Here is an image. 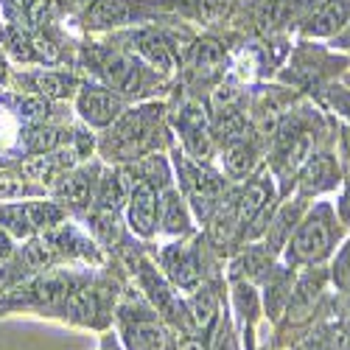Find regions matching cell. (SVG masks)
<instances>
[{
	"label": "cell",
	"instance_id": "6da1fadb",
	"mask_svg": "<svg viewBox=\"0 0 350 350\" xmlns=\"http://www.w3.org/2000/svg\"><path fill=\"white\" fill-rule=\"evenodd\" d=\"M336 244V219L331 205H317L288 239L286 258L288 264H319L331 255Z\"/></svg>",
	"mask_w": 350,
	"mask_h": 350
},
{
	"label": "cell",
	"instance_id": "7a4b0ae2",
	"mask_svg": "<svg viewBox=\"0 0 350 350\" xmlns=\"http://www.w3.org/2000/svg\"><path fill=\"white\" fill-rule=\"evenodd\" d=\"M157 118H160V109L154 107H146V109H137V112H129L124 118H118L104 140V154L115 160H132L143 154L154 143Z\"/></svg>",
	"mask_w": 350,
	"mask_h": 350
},
{
	"label": "cell",
	"instance_id": "3957f363",
	"mask_svg": "<svg viewBox=\"0 0 350 350\" xmlns=\"http://www.w3.org/2000/svg\"><path fill=\"white\" fill-rule=\"evenodd\" d=\"M177 168H180V180L183 188L193 205V213L199 219H211L216 208L221 205V180L219 174L202 168L199 163H191L185 154L177 152Z\"/></svg>",
	"mask_w": 350,
	"mask_h": 350
},
{
	"label": "cell",
	"instance_id": "277c9868",
	"mask_svg": "<svg viewBox=\"0 0 350 350\" xmlns=\"http://www.w3.org/2000/svg\"><path fill=\"white\" fill-rule=\"evenodd\" d=\"M232 205H236V216H239V224L244 227V232L258 236L260 232L258 221H264L272 208V180L260 177V180L247 183Z\"/></svg>",
	"mask_w": 350,
	"mask_h": 350
},
{
	"label": "cell",
	"instance_id": "5b68a950",
	"mask_svg": "<svg viewBox=\"0 0 350 350\" xmlns=\"http://www.w3.org/2000/svg\"><path fill=\"white\" fill-rule=\"evenodd\" d=\"M81 118L90 126H109L121 118L124 112V101L118 93L107 90V87H84L76 101Z\"/></svg>",
	"mask_w": 350,
	"mask_h": 350
},
{
	"label": "cell",
	"instance_id": "8992f818",
	"mask_svg": "<svg viewBox=\"0 0 350 350\" xmlns=\"http://www.w3.org/2000/svg\"><path fill=\"white\" fill-rule=\"evenodd\" d=\"M129 227L137 232V236L149 239L154 227H157V208H160V196H157V188L149 185V183H135L132 191H129Z\"/></svg>",
	"mask_w": 350,
	"mask_h": 350
},
{
	"label": "cell",
	"instance_id": "52a82bcc",
	"mask_svg": "<svg viewBox=\"0 0 350 350\" xmlns=\"http://www.w3.org/2000/svg\"><path fill=\"white\" fill-rule=\"evenodd\" d=\"M177 129L185 140V149L193 157H208L211 154V132H208V115L199 101H188L177 115Z\"/></svg>",
	"mask_w": 350,
	"mask_h": 350
},
{
	"label": "cell",
	"instance_id": "ba28073f",
	"mask_svg": "<svg viewBox=\"0 0 350 350\" xmlns=\"http://www.w3.org/2000/svg\"><path fill=\"white\" fill-rule=\"evenodd\" d=\"M336 183H339L336 157H331V154H311L303 163V171H300V193L303 196L323 193V191L334 188Z\"/></svg>",
	"mask_w": 350,
	"mask_h": 350
},
{
	"label": "cell",
	"instance_id": "9c48e42d",
	"mask_svg": "<svg viewBox=\"0 0 350 350\" xmlns=\"http://www.w3.org/2000/svg\"><path fill=\"white\" fill-rule=\"evenodd\" d=\"M163 264L171 275V280L180 288H196L202 280V267H199V255L188 247L174 244L163 252Z\"/></svg>",
	"mask_w": 350,
	"mask_h": 350
},
{
	"label": "cell",
	"instance_id": "30bf717a",
	"mask_svg": "<svg viewBox=\"0 0 350 350\" xmlns=\"http://www.w3.org/2000/svg\"><path fill=\"white\" fill-rule=\"evenodd\" d=\"M350 20V3L347 0H323L314 14L306 20V34L311 37H331L347 25Z\"/></svg>",
	"mask_w": 350,
	"mask_h": 350
},
{
	"label": "cell",
	"instance_id": "8fae6325",
	"mask_svg": "<svg viewBox=\"0 0 350 350\" xmlns=\"http://www.w3.org/2000/svg\"><path fill=\"white\" fill-rule=\"evenodd\" d=\"M101 76L109 84V90L118 93H137L140 87V68L124 53H107L101 59Z\"/></svg>",
	"mask_w": 350,
	"mask_h": 350
},
{
	"label": "cell",
	"instance_id": "7c38bea8",
	"mask_svg": "<svg viewBox=\"0 0 350 350\" xmlns=\"http://www.w3.org/2000/svg\"><path fill=\"white\" fill-rule=\"evenodd\" d=\"M132 51H137L154 70H171L174 68L171 45L157 31H137V34H132Z\"/></svg>",
	"mask_w": 350,
	"mask_h": 350
},
{
	"label": "cell",
	"instance_id": "4fadbf2b",
	"mask_svg": "<svg viewBox=\"0 0 350 350\" xmlns=\"http://www.w3.org/2000/svg\"><path fill=\"white\" fill-rule=\"evenodd\" d=\"M135 17V6L129 0H96L87 9L84 23L90 28H109V25H121Z\"/></svg>",
	"mask_w": 350,
	"mask_h": 350
},
{
	"label": "cell",
	"instance_id": "5bb4252c",
	"mask_svg": "<svg viewBox=\"0 0 350 350\" xmlns=\"http://www.w3.org/2000/svg\"><path fill=\"white\" fill-rule=\"evenodd\" d=\"M300 208H303V202L297 199L295 205H283L280 211H278V216L272 219V224H269V230H267V247L272 250V252H280L286 244H288V239H291V232H295V227L300 224Z\"/></svg>",
	"mask_w": 350,
	"mask_h": 350
},
{
	"label": "cell",
	"instance_id": "9a60e30c",
	"mask_svg": "<svg viewBox=\"0 0 350 350\" xmlns=\"http://www.w3.org/2000/svg\"><path fill=\"white\" fill-rule=\"evenodd\" d=\"M221 160H224V168H227L230 177H247V174L255 168L258 152L247 137H230Z\"/></svg>",
	"mask_w": 350,
	"mask_h": 350
},
{
	"label": "cell",
	"instance_id": "2e32d148",
	"mask_svg": "<svg viewBox=\"0 0 350 350\" xmlns=\"http://www.w3.org/2000/svg\"><path fill=\"white\" fill-rule=\"evenodd\" d=\"M160 224L171 236H180V232H188L191 227V213L185 208V199L177 191H165L163 202H160Z\"/></svg>",
	"mask_w": 350,
	"mask_h": 350
},
{
	"label": "cell",
	"instance_id": "e0dca14e",
	"mask_svg": "<svg viewBox=\"0 0 350 350\" xmlns=\"http://www.w3.org/2000/svg\"><path fill=\"white\" fill-rule=\"evenodd\" d=\"M224 70V51L213 40H202L193 48V73L199 79H216Z\"/></svg>",
	"mask_w": 350,
	"mask_h": 350
},
{
	"label": "cell",
	"instance_id": "ac0fdd59",
	"mask_svg": "<svg viewBox=\"0 0 350 350\" xmlns=\"http://www.w3.org/2000/svg\"><path fill=\"white\" fill-rule=\"evenodd\" d=\"M188 314H191V323L196 331L202 334H208L216 323V317H219V295L213 288H202L199 295L188 303Z\"/></svg>",
	"mask_w": 350,
	"mask_h": 350
},
{
	"label": "cell",
	"instance_id": "d6986e66",
	"mask_svg": "<svg viewBox=\"0 0 350 350\" xmlns=\"http://www.w3.org/2000/svg\"><path fill=\"white\" fill-rule=\"evenodd\" d=\"M126 347L129 350H165V331L157 323H135L126 328Z\"/></svg>",
	"mask_w": 350,
	"mask_h": 350
},
{
	"label": "cell",
	"instance_id": "ffe728a7",
	"mask_svg": "<svg viewBox=\"0 0 350 350\" xmlns=\"http://www.w3.org/2000/svg\"><path fill=\"white\" fill-rule=\"evenodd\" d=\"M129 191L132 188L124 185L121 174H107L101 180V188H98V205L107 211H115L118 205H124V199H129Z\"/></svg>",
	"mask_w": 350,
	"mask_h": 350
},
{
	"label": "cell",
	"instance_id": "44dd1931",
	"mask_svg": "<svg viewBox=\"0 0 350 350\" xmlns=\"http://www.w3.org/2000/svg\"><path fill=\"white\" fill-rule=\"evenodd\" d=\"M291 300V278L286 272H272L267 278V306H272V317H278L280 306Z\"/></svg>",
	"mask_w": 350,
	"mask_h": 350
},
{
	"label": "cell",
	"instance_id": "7402d4cb",
	"mask_svg": "<svg viewBox=\"0 0 350 350\" xmlns=\"http://www.w3.org/2000/svg\"><path fill=\"white\" fill-rule=\"evenodd\" d=\"M0 224L9 232H14V236H28V232L34 230L25 205H0Z\"/></svg>",
	"mask_w": 350,
	"mask_h": 350
},
{
	"label": "cell",
	"instance_id": "603a6c76",
	"mask_svg": "<svg viewBox=\"0 0 350 350\" xmlns=\"http://www.w3.org/2000/svg\"><path fill=\"white\" fill-rule=\"evenodd\" d=\"M37 90L48 98H59V96H68L70 87H73V79L70 76H62V73H40L34 79Z\"/></svg>",
	"mask_w": 350,
	"mask_h": 350
},
{
	"label": "cell",
	"instance_id": "cb8c5ba5",
	"mask_svg": "<svg viewBox=\"0 0 350 350\" xmlns=\"http://www.w3.org/2000/svg\"><path fill=\"white\" fill-rule=\"evenodd\" d=\"M59 140H62V135L56 129H51V126H34L31 132H28V137H25L28 152H34V154H45V152L56 149Z\"/></svg>",
	"mask_w": 350,
	"mask_h": 350
},
{
	"label": "cell",
	"instance_id": "d4e9b609",
	"mask_svg": "<svg viewBox=\"0 0 350 350\" xmlns=\"http://www.w3.org/2000/svg\"><path fill=\"white\" fill-rule=\"evenodd\" d=\"M59 160L53 157H31L28 163H23V174L28 180H37V183H51L56 177V171H59Z\"/></svg>",
	"mask_w": 350,
	"mask_h": 350
},
{
	"label": "cell",
	"instance_id": "484cf974",
	"mask_svg": "<svg viewBox=\"0 0 350 350\" xmlns=\"http://www.w3.org/2000/svg\"><path fill=\"white\" fill-rule=\"evenodd\" d=\"M28 208V219H31L34 227H51L62 219V208L53 205V202H31Z\"/></svg>",
	"mask_w": 350,
	"mask_h": 350
},
{
	"label": "cell",
	"instance_id": "4316f807",
	"mask_svg": "<svg viewBox=\"0 0 350 350\" xmlns=\"http://www.w3.org/2000/svg\"><path fill=\"white\" fill-rule=\"evenodd\" d=\"M3 45L9 48L12 56H17V59H34V51H31V42H28V37L23 31H17V28H6L3 31Z\"/></svg>",
	"mask_w": 350,
	"mask_h": 350
},
{
	"label": "cell",
	"instance_id": "83f0119b",
	"mask_svg": "<svg viewBox=\"0 0 350 350\" xmlns=\"http://www.w3.org/2000/svg\"><path fill=\"white\" fill-rule=\"evenodd\" d=\"M171 180V174H168V165L163 163V157H146L143 163V183H149V185H157V188H165Z\"/></svg>",
	"mask_w": 350,
	"mask_h": 350
},
{
	"label": "cell",
	"instance_id": "f1b7e54d",
	"mask_svg": "<svg viewBox=\"0 0 350 350\" xmlns=\"http://www.w3.org/2000/svg\"><path fill=\"white\" fill-rule=\"evenodd\" d=\"M93 230L104 241H115L118 239V221H115V211H107L101 208L96 216H93Z\"/></svg>",
	"mask_w": 350,
	"mask_h": 350
},
{
	"label": "cell",
	"instance_id": "f546056e",
	"mask_svg": "<svg viewBox=\"0 0 350 350\" xmlns=\"http://www.w3.org/2000/svg\"><path fill=\"white\" fill-rule=\"evenodd\" d=\"M334 283L350 295V241L342 247V252L334 260Z\"/></svg>",
	"mask_w": 350,
	"mask_h": 350
},
{
	"label": "cell",
	"instance_id": "4dcf8cb0",
	"mask_svg": "<svg viewBox=\"0 0 350 350\" xmlns=\"http://www.w3.org/2000/svg\"><path fill=\"white\" fill-rule=\"evenodd\" d=\"M230 6H232V0H199V14L216 23L230 12Z\"/></svg>",
	"mask_w": 350,
	"mask_h": 350
},
{
	"label": "cell",
	"instance_id": "1f68e13d",
	"mask_svg": "<svg viewBox=\"0 0 350 350\" xmlns=\"http://www.w3.org/2000/svg\"><path fill=\"white\" fill-rule=\"evenodd\" d=\"M20 193H25V185H23V180H17V177H12V174H0V196H20Z\"/></svg>",
	"mask_w": 350,
	"mask_h": 350
},
{
	"label": "cell",
	"instance_id": "d6a6232c",
	"mask_svg": "<svg viewBox=\"0 0 350 350\" xmlns=\"http://www.w3.org/2000/svg\"><path fill=\"white\" fill-rule=\"evenodd\" d=\"M339 211H342V219H345V221H350V183H347V188H345V193H342Z\"/></svg>",
	"mask_w": 350,
	"mask_h": 350
},
{
	"label": "cell",
	"instance_id": "836d02e7",
	"mask_svg": "<svg viewBox=\"0 0 350 350\" xmlns=\"http://www.w3.org/2000/svg\"><path fill=\"white\" fill-rule=\"evenodd\" d=\"M177 350H205V345L196 342V339H188V342H183Z\"/></svg>",
	"mask_w": 350,
	"mask_h": 350
},
{
	"label": "cell",
	"instance_id": "e575fe53",
	"mask_svg": "<svg viewBox=\"0 0 350 350\" xmlns=\"http://www.w3.org/2000/svg\"><path fill=\"white\" fill-rule=\"evenodd\" d=\"M339 45H350V20H347L345 31H342V37H339Z\"/></svg>",
	"mask_w": 350,
	"mask_h": 350
},
{
	"label": "cell",
	"instance_id": "d590c367",
	"mask_svg": "<svg viewBox=\"0 0 350 350\" xmlns=\"http://www.w3.org/2000/svg\"><path fill=\"white\" fill-rule=\"evenodd\" d=\"M101 350H118V345H115V342H109V339H107V342H104V347H101Z\"/></svg>",
	"mask_w": 350,
	"mask_h": 350
},
{
	"label": "cell",
	"instance_id": "8d00e7d4",
	"mask_svg": "<svg viewBox=\"0 0 350 350\" xmlns=\"http://www.w3.org/2000/svg\"><path fill=\"white\" fill-rule=\"evenodd\" d=\"M0 252H6V239L0 236Z\"/></svg>",
	"mask_w": 350,
	"mask_h": 350
},
{
	"label": "cell",
	"instance_id": "74e56055",
	"mask_svg": "<svg viewBox=\"0 0 350 350\" xmlns=\"http://www.w3.org/2000/svg\"><path fill=\"white\" fill-rule=\"evenodd\" d=\"M3 73H6V68H3V59H0V81H3Z\"/></svg>",
	"mask_w": 350,
	"mask_h": 350
},
{
	"label": "cell",
	"instance_id": "f35d334b",
	"mask_svg": "<svg viewBox=\"0 0 350 350\" xmlns=\"http://www.w3.org/2000/svg\"><path fill=\"white\" fill-rule=\"evenodd\" d=\"M14 3H17V6H28V3H31V0H14Z\"/></svg>",
	"mask_w": 350,
	"mask_h": 350
}]
</instances>
